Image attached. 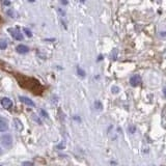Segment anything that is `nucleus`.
<instances>
[{"mask_svg": "<svg viewBox=\"0 0 166 166\" xmlns=\"http://www.w3.org/2000/svg\"><path fill=\"white\" fill-rule=\"evenodd\" d=\"M130 83L132 86H138L141 84V77L139 75H133L130 78Z\"/></svg>", "mask_w": 166, "mask_h": 166, "instance_id": "obj_1", "label": "nucleus"}, {"mask_svg": "<svg viewBox=\"0 0 166 166\" xmlns=\"http://www.w3.org/2000/svg\"><path fill=\"white\" fill-rule=\"evenodd\" d=\"M1 143H2L5 147H11L12 143H13V139H12V137L9 136V135H3V136L1 137Z\"/></svg>", "mask_w": 166, "mask_h": 166, "instance_id": "obj_2", "label": "nucleus"}, {"mask_svg": "<svg viewBox=\"0 0 166 166\" xmlns=\"http://www.w3.org/2000/svg\"><path fill=\"white\" fill-rule=\"evenodd\" d=\"M1 105H2L3 108L11 109L12 107H13V102H12V100L9 98H2L1 99Z\"/></svg>", "mask_w": 166, "mask_h": 166, "instance_id": "obj_3", "label": "nucleus"}, {"mask_svg": "<svg viewBox=\"0 0 166 166\" xmlns=\"http://www.w3.org/2000/svg\"><path fill=\"white\" fill-rule=\"evenodd\" d=\"M9 129V123L5 118L0 117V132H4Z\"/></svg>", "mask_w": 166, "mask_h": 166, "instance_id": "obj_4", "label": "nucleus"}, {"mask_svg": "<svg viewBox=\"0 0 166 166\" xmlns=\"http://www.w3.org/2000/svg\"><path fill=\"white\" fill-rule=\"evenodd\" d=\"M16 51L20 54H26L29 52V48L25 45H18L17 47H16Z\"/></svg>", "mask_w": 166, "mask_h": 166, "instance_id": "obj_5", "label": "nucleus"}, {"mask_svg": "<svg viewBox=\"0 0 166 166\" xmlns=\"http://www.w3.org/2000/svg\"><path fill=\"white\" fill-rule=\"evenodd\" d=\"M9 31L12 32V36H13L15 40H23V35H22V33L21 32H19L18 30H16V29H11Z\"/></svg>", "mask_w": 166, "mask_h": 166, "instance_id": "obj_6", "label": "nucleus"}, {"mask_svg": "<svg viewBox=\"0 0 166 166\" xmlns=\"http://www.w3.org/2000/svg\"><path fill=\"white\" fill-rule=\"evenodd\" d=\"M20 101H21L22 103H24V104L28 105V106H31V107H34V105H35L33 101L30 100L27 97H20Z\"/></svg>", "mask_w": 166, "mask_h": 166, "instance_id": "obj_7", "label": "nucleus"}, {"mask_svg": "<svg viewBox=\"0 0 166 166\" xmlns=\"http://www.w3.org/2000/svg\"><path fill=\"white\" fill-rule=\"evenodd\" d=\"M14 126H15V128L17 129L18 131L23 130V125H22V121H20V119H18V118L14 119Z\"/></svg>", "mask_w": 166, "mask_h": 166, "instance_id": "obj_8", "label": "nucleus"}, {"mask_svg": "<svg viewBox=\"0 0 166 166\" xmlns=\"http://www.w3.org/2000/svg\"><path fill=\"white\" fill-rule=\"evenodd\" d=\"M7 47V43L5 42V40H0V49L1 50H5Z\"/></svg>", "mask_w": 166, "mask_h": 166, "instance_id": "obj_9", "label": "nucleus"}, {"mask_svg": "<svg viewBox=\"0 0 166 166\" xmlns=\"http://www.w3.org/2000/svg\"><path fill=\"white\" fill-rule=\"evenodd\" d=\"M23 31H24V33L26 34V35L28 36V38H31L32 36V33H31V31H30L28 28H23Z\"/></svg>", "mask_w": 166, "mask_h": 166, "instance_id": "obj_10", "label": "nucleus"}, {"mask_svg": "<svg viewBox=\"0 0 166 166\" xmlns=\"http://www.w3.org/2000/svg\"><path fill=\"white\" fill-rule=\"evenodd\" d=\"M77 72H78L79 76H81V77H84V76H85V73H84V71H83L82 69L78 68V69H77Z\"/></svg>", "mask_w": 166, "mask_h": 166, "instance_id": "obj_11", "label": "nucleus"}, {"mask_svg": "<svg viewBox=\"0 0 166 166\" xmlns=\"http://www.w3.org/2000/svg\"><path fill=\"white\" fill-rule=\"evenodd\" d=\"M32 164H33L32 162H24L23 165H32Z\"/></svg>", "mask_w": 166, "mask_h": 166, "instance_id": "obj_12", "label": "nucleus"}, {"mask_svg": "<svg viewBox=\"0 0 166 166\" xmlns=\"http://www.w3.org/2000/svg\"><path fill=\"white\" fill-rule=\"evenodd\" d=\"M40 112L43 113V115H44V116H45V117H47V116H48V115H47V113H46V112H45V111H44V110H42V111H40Z\"/></svg>", "mask_w": 166, "mask_h": 166, "instance_id": "obj_13", "label": "nucleus"}, {"mask_svg": "<svg viewBox=\"0 0 166 166\" xmlns=\"http://www.w3.org/2000/svg\"><path fill=\"white\" fill-rule=\"evenodd\" d=\"M164 95H165V97H166V87L164 88Z\"/></svg>", "mask_w": 166, "mask_h": 166, "instance_id": "obj_14", "label": "nucleus"}]
</instances>
